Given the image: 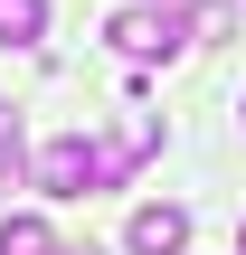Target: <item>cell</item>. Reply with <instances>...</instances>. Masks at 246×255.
Masks as SVG:
<instances>
[{"instance_id":"1","label":"cell","mask_w":246,"mask_h":255,"mask_svg":"<svg viewBox=\"0 0 246 255\" xmlns=\"http://www.w3.org/2000/svg\"><path fill=\"white\" fill-rule=\"evenodd\" d=\"M133 66H152V57H171L180 38H190V19H180V0H133V9H114V28H104Z\"/></svg>"},{"instance_id":"2","label":"cell","mask_w":246,"mask_h":255,"mask_svg":"<svg viewBox=\"0 0 246 255\" xmlns=\"http://www.w3.org/2000/svg\"><path fill=\"white\" fill-rule=\"evenodd\" d=\"M38 189H47V199H85V189H95V142H85V132H57V142L38 151Z\"/></svg>"},{"instance_id":"3","label":"cell","mask_w":246,"mask_h":255,"mask_svg":"<svg viewBox=\"0 0 246 255\" xmlns=\"http://www.w3.org/2000/svg\"><path fill=\"white\" fill-rule=\"evenodd\" d=\"M123 246H133V255H180V246H190V208H171V199H152V208H133V227H123Z\"/></svg>"},{"instance_id":"4","label":"cell","mask_w":246,"mask_h":255,"mask_svg":"<svg viewBox=\"0 0 246 255\" xmlns=\"http://www.w3.org/2000/svg\"><path fill=\"white\" fill-rule=\"evenodd\" d=\"M47 28V0H0V47H28Z\"/></svg>"},{"instance_id":"5","label":"cell","mask_w":246,"mask_h":255,"mask_svg":"<svg viewBox=\"0 0 246 255\" xmlns=\"http://www.w3.org/2000/svg\"><path fill=\"white\" fill-rule=\"evenodd\" d=\"M0 255H57L47 218H0Z\"/></svg>"},{"instance_id":"6","label":"cell","mask_w":246,"mask_h":255,"mask_svg":"<svg viewBox=\"0 0 246 255\" xmlns=\"http://www.w3.org/2000/svg\"><path fill=\"white\" fill-rule=\"evenodd\" d=\"M180 19H190L199 38H228V28H237V0H180Z\"/></svg>"},{"instance_id":"7","label":"cell","mask_w":246,"mask_h":255,"mask_svg":"<svg viewBox=\"0 0 246 255\" xmlns=\"http://www.w3.org/2000/svg\"><path fill=\"white\" fill-rule=\"evenodd\" d=\"M9 180H19V123L0 114V189H9Z\"/></svg>"},{"instance_id":"8","label":"cell","mask_w":246,"mask_h":255,"mask_svg":"<svg viewBox=\"0 0 246 255\" xmlns=\"http://www.w3.org/2000/svg\"><path fill=\"white\" fill-rule=\"evenodd\" d=\"M237 255H246V227H237Z\"/></svg>"},{"instance_id":"9","label":"cell","mask_w":246,"mask_h":255,"mask_svg":"<svg viewBox=\"0 0 246 255\" xmlns=\"http://www.w3.org/2000/svg\"><path fill=\"white\" fill-rule=\"evenodd\" d=\"M76 255H95V246H76Z\"/></svg>"}]
</instances>
